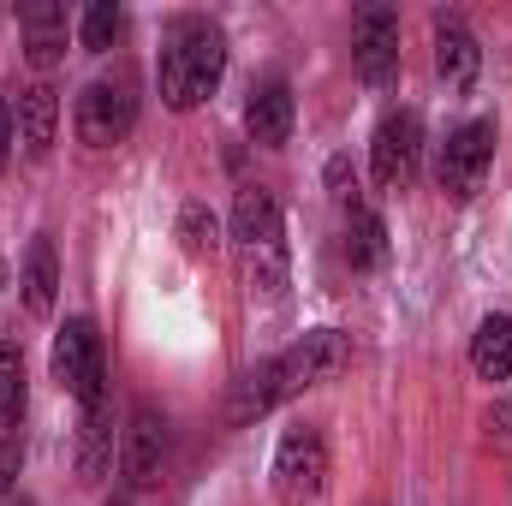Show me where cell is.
Instances as JSON below:
<instances>
[{"mask_svg":"<svg viewBox=\"0 0 512 506\" xmlns=\"http://www.w3.org/2000/svg\"><path fill=\"white\" fill-rule=\"evenodd\" d=\"M489 167H495V120H465L459 131H447V143H441V161H435V185L447 191V197H477L483 191V179H489Z\"/></svg>","mask_w":512,"mask_h":506,"instance_id":"6","label":"cell"},{"mask_svg":"<svg viewBox=\"0 0 512 506\" xmlns=\"http://www.w3.org/2000/svg\"><path fill=\"white\" fill-rule=\"evenodd\" d=\"M12 155H18V131H12V102H0V173L12 167Z\"/></svg>","mask_w":512,"mask_h":506,"instance_id":"25","label":"cell"},{"mask_svg":"<svg viewBox=\"0 0 512 506\" xmlns=\"http://www.w3.org/2000/svg\"><path fill=\"white\" fill-rule=\"evenodd\" d=\"M477 66H483V48L471 36L465 18H435V72L447 90H471L477 84Z\"/></svg>","mask_w":512,"mask_h":506,"instance_id":"12","label":"cell"},{"mask_svg":"<svg viewBox=\"0 0 512 506\" xmlns=\"http://www.w3.org/2000/svg\"><path fill=\"white\" fill-rule=\"evenodd\" d=\"M161 465H167V417L155 405H137L126 435H120V477L131 489H155Z\"/></svg>","mask_w":512,"mask_h":506,"instance_id":"10","label":"cell"},{"mask_svg":"<svg viewBox=\"0 0 512 506\" xmlns=\"http://www.w3.org/2000/svg\"><path fill=\"white\" fill-rule=\"evenodd\" d=\"M18 471H24V441H18V429H0V501L12 495Z\"/></svg>","mask_w":512,"mask_h":506,"instance_id":"23","label":"cell"},{"mask_svg":"<svg viewBox=\"0 0 512 506\" xmlns=\"http://www.w3.org/2000/svg\"><path fill=\"white\" fill-rule=\"evenodd\" d=\"M227 78V36L221 24L209 18H173L167 36H161V60H155V84H161V102L173 114H191L203 108Z\"/></svg>","mask_w":512,"mask_h":506,"instance_id":"3","label":"cell"},{"mask_svg":"<svg viewBox=\"0 0 512 506\" xmlns=\"http://www.w3.org/2000/svg\"><path fill=\"white\" fill-rule=\"evenodd\" d=\"M370 167H376V185L382 191H405L423 167V120L411 108L387 114L376 126V143H370Z\"/></svg>","mask_w":512,"mask_h":506,"instance_id":"8","label":"cell"},{"mask_svg":"<svg viewBox=\"0 0 512 506\" xmlns=\"http://www.w3.org/2000/svg\"><path fill=\"white\" fill-rule=\"evenodd\" d=\"M137 126V96H131L126 78H96L84 96H78V137L90 149H114L126 143Z\"/></svg>","mask_w":512,"mask_h":506,"instance_id":"7","label":"cell"},{"mask_svg":"<svg viewBox=\"0 0 512 506\" xmlns=\"http://www.w3.org/2000/svg\"><path fill=\"white\" fill-rule=\"evenodd\" d=\"M0 506H36V501H30V495H6Z\"/></svg>","mask_w":512,"mask_h":506,"instance_id":"26","label":"cell"},{"mask_svg":"<svg viewBox=\"0 0 512 506\" xmlns=\"http://www.w3.org/2000/svg\"><path fill=\"white\" fill-rule=\"evenodd\" d=\"M179 245H185V256H215L221 227H215V215H209L203 203H185V209H179Z\"/></svg>","mask_w":512,"mask_h":506,"instance_id":"21","label":"cell"},{"mask_svg":"<svg viewBox=\"0 0 512 506\" xmlns=\"http://www.w3.org/2000/svg\"><path fill=\"white\" fill-rule=\"evenodd\" d=\"M18 286H24V310H30V316H48V310H54L60 262H54V245H48V239H36V245L24 251V274H18Z\"/></svg>","mask_w":512,"mask_h":506,"instance_id":"17","label":"cell"},{"mask_svg":"<svg viewBox=\"0 0 512 506\" xmlns=\"http://www.w3.org/2000/svg\"><path fill=\"white\" fill-rule=\"evenodd\" d=\"M54 126H60V102L48 84H30L12 96V131H18V155L24 161H42L54 149Z\"/></svg>","mask_w":512,"mask_h":506,"instance_id":"11","label":"cell"},{"mask_svg":"<svg viewBox=\"0 0 512 506\" xmlns=\"http://www.w3.org/2000/svg\"><path fill=\"white\" fill-rule=\"evenodd\" d=\"M328 197H334L340 209H358V203H364V197H358V167H352L346 155L328 161Z\"/></svg>","mask_w":512,"mask_h":506,"instance_id":"22","label":"cell"},{"mask_svg":"<svg viewBox=\"0 0 512 506\" xmlns=\"http://www.w3.org/2000/svg\"><path fill=\"white\" fill-rule=\"evenodd\" d=\"M471 370L483 381H512V316H483L471 334Z\"/></svg>","mask_w":512,"mask_h":506,"instance_id":"16","label":"cell"},{"mask_svg":"<svg viewBox=\"0 0 512 506\" xmlns=\"http://www.w3.org/2000/svg\"><path fill=\"white\" fill-rule=\"evenodd\" d=\"M245 131H251V143H262V149H280L292 137V90H286V78H262L251 90Z\"/></svg>","mask_w":512,"mask_h":506,"instance_id":"13","label":"cell"},{"mask_svg":"<svg viewBox=\"0 0 512 506\" xmlns=\"http://www.w3.org/2000/svg\"><path fill=\"white\" fill-rule=\"evenodd\" d=\"M114 471V393L84 405V441H78V477L102 483Z\"/></svg>","mask_w":512,"mask_h":506,"instance_id":"15","label":"cell"},{"mask_svg":"<svg viewBox=\"0 0 512 506\" xmlns=\"http://www.w3.org/2000/svg\"><path fill=\"white\" fill-rule=\"evenodd\" d=\"M328 489V441L316 423H298L274 447V495L280 506H310Z\"/></svg>","mask_w":512,"mask_h":506,"instance_id":"4","label":"cell"},{"mask_svg":"<svg viewBox=\"0 0 512 506\" xmlns=\"http://www.w3.org/2000/svg\"><path fill=\"white\" fill-rule=\"evenodd\" d=\"M18 30H24V60H30L36 72H48V66L66 54V6H54V0L18 6Z\"/></svg>","mask_w":512,"mask_h":506,"instance_id":"14","label":"cell"},{"mask_svg":"<svg viewBox=\"0 0 512 506\" xmlns=\"http://www.w3.org/2000/svg\"><path fill=\"white\" fill-rule=\"evenodd\" d=\"M233 262H239V286L251 304H280L286 280H292V251H286V215L274 203V191L245 185L233 203Z\"/></svg>","mask_w":512,"mask_h":506,"instance_id":"2","label":"cell"},{"mask_svg":"<svg viewBox=\"0 0 512 506\" xmlns=\"http://www.w3.org/2000/svg\"><path fill=\"white\" fill-rule=\"evenodd\" d=\"M346 358H352V346H346L340 328H310L304 340H292L286 352H274L268 364H256V370H245V376L233 381L227 417H233V423H251L262 411H274V405H286V399H298V393L334 381L346 370Z\"/></svg>","mask_w":512,"mask_h":506,"instance_id":"1","label":"cell"},{"mask_svg":"<svg viewBox=\"0 0 512 506\" xmlns=\"http://www.w3.org/2000/svg\"><path fill=\"white\" fill-rule=\"evenodd\" d=\"M120 36H126V12H120L114 0H96V6H84V18H78V42H84L90 54H108Z\"/></svg>","mask_w":512,"mask_h":506,"instance_id":"19","label":"cell"},{"mask_svg":"<svg viewBox=\"0 0 512 506\" xmlns=\"http://www.w3.org/2000/svg\"><path fill=\"white\" fill-rule=\"evenodd\" d=\"M18 417H24V352L0 340V429H12Z\"/></svg>","mask_w":512,"mask_h":506,"instance_id":"20","label":"cell"},{"mask_svg":"<svg viewBox=\"0 0 512 506\" xmlns=\"http://www.w3.org/2000/svg\"><path fill=\"white\" fill-rule=\"evenodd\" d=\"M54 381L78 399V405H90V399H102L108 393V358H102V334H96V322L90 316H72L60 334H54Z\"/></svg>","mask_w":512,"mask_h":506,"instance_id":"5","label":"cell"},{"mask_svg":"<svg viewBox=\"0 0 512 506\" xmlns=\"http://www.w3.org/2000/svg\"><path fill=\"white\" fill-rule=\"evenodd\" d=\"M346 262L352 268H382L387 262V221L370 203L346 209Z\"/></svg>","mask_w":512,"mask_h":506,"instance_id":"18","label":"cell"},{"mask_svg":"<svg viewBox=\"0 0 512 506\" xmlns=\"http://www.w3.org/2000/svg\"><path fill=\"white\" fill-rule=\"evenodd\" d=\"M352 66L370 90H387L399 78V12L387 6H364L352 18Z\"/></svg>","mask_w":512,"mask_h":506,"instance_id":"9","label":"cell"},{"mask_svg":"<svg viewBox=\"0 0 512 506\" xmlns=\"http://www.w3.org/2000/svg\"><path fill=\"white\" fill-rule=\"evenodd\" d=\"M489 441H495V447H507V453H512V399H501V405H489Z\"/></svg>","mask_w":512,"mask_h":506,"instance_id":"24","label":"cell"}]
</instances>
